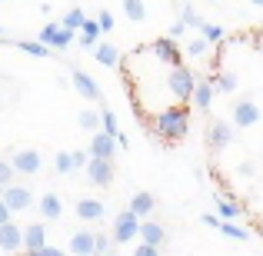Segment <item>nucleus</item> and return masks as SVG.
<instances>
[{"mask_svg":"<svg viewBox=\"0 0 263 256\" xmlns=\"http://www.w3.org/2000/svg\"><path fill=\"white\" fill-rule=\"evenodd\" d=\"M167 87H170V93L177 96V103H190L193 87H197V73H193L190 67L177 64V67H170V73H167Z\"/></svg>","mask_w":263,"mask_h":256,"instance_id":"2","label":"nucleus"},{"mask_svg":"<svg viewBox=\"0 0 263 256\" xmlns=\"http://www.w3.org/2000/svg\"><path fill=\"white\" fill-rule=\"evenodd\" d=\"M93 53H97V64H103V67H117L120 64V53H117L114 44H97Z\"/></svg>","mask_w":263,"mask_h":256,"instance_id":"23","label":"nucleus"},{"mask_svg":"<svg viewBox=\"0 0 263 256\" xmlns=\"http://www.w3.org/2000/svg\"><path fill=\"white\" fill-rule=\"evenodd\" d=\"M10 216H13V210H10V206L4 203V196H0V223H7Z\"/></svg>","mask_w":263,"mask_h":256,"instance_id":"42","label":"nucleus"},{"mask_svg":"<svg viewBox=\"0 0 263 256\" xmlns=\"http://www.w3.org/2000/svg\"><path fill=\"white\" fill-rule=\"evenodd\" d=\"M10 44L17 47V50L30 53V57H40V60H44V57H50V47H47V44H40V40H37V44H33V40H10Z\"/></svg>","mask_w":263,"mask_h":256,"instance_id":"25","label":"nucleus"},{"mask_svg":"<svg viewBox=\"0 0 263 256\" xmlns=\"http://www.w3.org/2000/svg\"><path fill=\"white\" fill-rule=\"evenodd\" d=\"M150 53H154L157 60H163L167 67L183 64V60H180V47H177V40H174V37H160V40H154V44H150Z\"/></svg>","mask_w":263,"mask_h":256,"instance_id":"9","label":"nucleus"},{"mask_svg":"<svg viewBox=\"0 0 263 256\" xmlns=\"http://www.w3.org/2000/svg\"><path fill=\"white\" fill-rule=\"evenodd\" d=\"M250 4H257V7H263V0H250Z\"/></svg>","mask_w":263,"mask_h":256,"instance_id":"44","label":"nucleus"},{"mask_svg":"<svg viewBox=\"0 0 263 256\" xmlns=\"http://www.w3.org/2000/svg\"><path fill=\"white\" fill-rule=\"evenodd\" d=\"M90 256H103V253H90Z\"/></svg>","mask_w":263,"mask_h":256,"instance_id":"47","label":"nucleus"},{"mask_svg":"<svg viewBox=\"0 0 263 256\" xmlns=\"http://www.w3.org/2000/svg\"><path fill=\"white\" fill-rule=\"evenodd\" d=\"M10 163H13V173H17V176H33L44 160H40L37 150H17V153L10 156Z\"/></svg>","mask_w":263,"mask_h":256,"instance_id":"8","label":"nucleus"},{"mask_svg":"<svg viewBox=\"0 0 263 256\" xmlns=\"http://www.w3.org/2000/svg\"><path fill=\"white\" fill-rule=\"evenodd\" d=\"M154 133L160 136L163 143H180L183 140V136L190 133V110H186V103L160 110L157 120H154Z\"/></svg>","mask_w":263,"mask_h":256,"instance_id":"1","label":"nucleus"},{"mask_svg":"<svg viewBox=\"0 0 263 256\" xmlns=\"http://www.w3.org/2000/svg\"><path fill=\"white\" fill-rule=\"evenodd\" d=\"M206 50H210V40H206V37H197V40L186 44V53H190V57H203Z\"/></svg>","mask_w":263,"mask_h":256,"instance_id":"32","label":"nucleus"},{"mask_svg":"<svg viewBox=\"0 0 263 256\" xmlns=\"http://www.w3.org/2000/svg\"><path fill=\"white\" fill-rule=\"evenodd\" d=\"M70 160H73V173L84 170L87 160H90V150H70Z\"/></svg>","mask_w":263,"mask_h":256,"instance_id":"36","label":"nucleus"},{"mask_svg":"<svg viewBox=\"0 0 263 256\" xmlns=\"http://www.w3.org/2000/svg\"><path fill=\"white\" fill-rule=\"evenodd\" d=\"M0 40H4V27H0Z\"/></svg>","mask_w":263,"mask_h":256,"instance_id":"46","label":"nucleus"},{"mask_svg":"<svg viewBox=\"0 0 263 256\" xmlns=\"http://www.w3.org/2000/svg\"><path fill=\"white\" fill-rule=\"evenodd\" d=\"M40 213H44V220H57L60 213H64V203H60L57 193H47V196L40 200Z\"/></svg>","mask_w":263,"mask_h":256,"instance_id":"24","label":"nucleus"},{"mask_svg":"<svg viewBox=\"0 0 263 256\" xmlns=\"http://www.w3.org/2000/svg\"><path fill=\"white\" fill-rule=\"evenodd\" d=\"M97 24H100V33H110V30H114V17H110V10H100V13H97Z\"/></svg>","mask_w":263,"mask_h":256,"instance_id":"39","label":"nucleus"},{"mask_svg":"<svg viewBox=\"0 0 263 256\" xmlns=\"http://www.w3.org/2000/svg\"><path fill=\"white\" fill-rule=\"evenodd\" d=\"M0 4H4V0H0Z\"/></svg>","mask_w":263,"mask_h":256,"instance_id":"48","label":"nucleus"},{"mask_svg":"<svg viewBox=\"0 0 263 256\" xmlns=\"http://www.w3.org/2000/svg\"><path fill=\"white\" fill-rule=\"evenodd\" d=\"M183 30H186V24H183V20H174V24H170V37H183Z\"/></svg>","mask_w":263,"mask_h":256,"instance_id":"40","label":"nucleus"},{"mask_svg":"<svg viewBox=\"0 0 263 256\" xmlns=\"http://www.w3.org/2000/svg\"><path fill=\"white\" fill-rule=\"evenodd\" d=\"M87 176L93 186H110L114 183V160H103V156H90L87 160Z\"/></svg>","mask_w":263,"mask_h":256,"instance_id":"5","label":"nucleus"},{"mask_svg":"<svg viewBox=\"0 0 263 256\" xmlns=\"http://www.w3.org/2000/svg\"><path fill=\"white\" fill-rule=\"evenodd\" d=\"M13 176H17V173H13V163L0 156V190H4L7 183H13Z\"/></svg>","mask_w":263,"mask_h":256,"instance_id":"34","label":"nucleus"},{"mask_svg":"<svg viewBox=\"0 0 263 256\" xmlns=\"http://www.w3.org/2000/svg\"><path fill=\"white\" fill-rule=\"evenodd\" d=\"M103 256H107V253H103Z\"/></svg>","mask_w":263,"mask_h":256,"instance_id":"49","label":"nucleus"},{"mask_svg":"<svg viewBox=\"0 0 263 256\" xmlns=\"http://www.w3.org/2000/svg\"><path fill=\"white\" fill-rule=\"evenodd\" d=\"M217 216L220 220H237V216H243V203H237L233 196H220L217 200Z\"/></svg>","mask_w":263,"mask_h":256,"instance_id":"21","label":"nucleus"},{"mask_svg":"<svg viewBox=\"0 0 263 256\" xmlns=\"http://www.w3.org/2000/svg\"><path fill=\"white\" fill-rule=\"evenodd\" d=\"M230 140H233V127L227 120H213L210 130H206V143H210V150H213V153H220V150L230 147Z\"/></svg>","mask_w":263,"mask_h":256,"instance_id":"7","label":"nucleus"},{"mask_svg":"<svg viewBox=\"0 0 263 256\" xmlns=\"http://www.w3.org/2000/svg\"><path fill=\"white\" fill-rule=\"evenodd\" d=\"M137 233H140V216H137L134 210L117 213V220H114V243H130V240H137Z\"/></svg>","mask_w":263,"mask_h":256,"instance_id":"3","label":"nucleus"},{"mask_svg":"<svg viewBox=\"0 0 263 256\" xmlns=\"http://www.w3.org/2000/svg\"><path fill=\"white\" fill-rule=\"evenodd\" d=\"M137 237H140L143 243L163 246V240H167V230H163L160 223H154V220H140V233H137Z\"/></svg>","mask_w":263,"mask_h":256,"instance_id":"16","label":"nucleus"},{"mask_svg":"<svg viewBox=\"0 0 263 256\" xmlns=\"http://www.w3.org/2000/svg\"><path fill=\"white\" fill-rule=\"evenodd\" d=\"M0 196H4V203L10 206L13 213H20V210H27V206L33 203V196H30V190L27 186H17V183H7L4 190H0Z\"/></svg>","mask_w":263,"mask_h":256,"instance_id":"10","label":"nucleus"},{"mask_svg":"<svg viewBox=\"0 0 263 256\" xmlns=\"http://www.w3.org/2000/svg\"><path fill=\"white\" fill-rule=\"evenodd\" d=\"M70 84H73V90H77L84 100H100V87H97V80L87 77L84 70H70Z\"/></svg>","mask_w":263,"mask_h":256,"instance_id":"13","label":"nucleus"},{"mask_svg":"<svg viewBox=\"0 0 263 256\" xmlns=\"http://www.w3.org/2000/svg\"><path fill=\"white\" fill-rule=\"evenodd\" d=\"M0 250L4 253H20L24 250V226H17L13 220L0 223Z\"/></svg>","mask_w":263,"mask_h":256,"instance_id":"6","label":"nucleus"},{"mask_svg":"<svg viewBox=\"0 0 263 256\" xmlns=\"http://www.w3.org/2000/svg\"><path fill=\"white\" fill-rule=\"evenodd\" d=\"M217 230L223 233V237H230V240H240V243H243V240H250V230L237 226L233 220H220V226H217Z\"/></svg>","mask_w":263,"mask_h":256,"instance_id":"26","label":"nucleus"},{"mask_svg":"<svg viewBox=\"0 0 263 256\" xmlns=\"http://www.w3.org/2000/svg\"><path fill=\"white\" fill-rule=\"evenodd\" d=\"M90 253H93V233L77 230L70 237V256H90Z\"/></svg>","mask_w":263,"mask_h":256,"instance_id":"18","label":"nucleus"},{"mask_svg":"<svg viewBox=\"0 0 263 256\" xmlns=\"http://www.w3.org/2000/svg\"><path fill=\"white\" fill-rule=\"evenodd\" d=\"M33 256H64V253H60L57 246H50V243H47V246H40V250L33 253Z\"/></svg>","mask_w":263,"mask_h":256,"instance_id":"41","label":"nucleus"},{"mask_svg":"<svg viewBox=\"0 0 263 256\" xmlns=\"http://www.w3.org/2000/svg\"><path fill=\"white\" fill-rule=\"evenodd\" d=\"M134 256H160V246H154V243H137V250H134Z\"/></svg>","mask_w":263,"mask_h":256,"instance_id":"37","label":"nucleus"},{"mask_svg":"<svg viewBox=\"0 0 263 256\" xmlns=\"http://www.w3.org/2000/svg\"><path fill=\"white\" fill-rule=\"evenodd\" d=\"M103 213H107V206H103L100 200H93V196H84V200L77 203V216L87 220V223H97V220H103Z\"/></svg>","mask_w":263,"mask_h":256,"instance_id":"15","label":"nucleus"},{"mask_svg":"<svg viewBox=\"0 0 263 256\" xmlns=\"http://www.w3.org/2000/svg\"><path fill=\"white\" fill-rule=\"evenodd\" d=\"M123 13H127L134 24L147 20V7H143V0H123Z\"/></svg>","mask_w":263,"mask_h":256,"instance_id":"27","label":"nucleus"},{"mask_svg":"<svg viewBox=\"0 0 263 256\" xmlns=\"http://www.w3.org/2000/svg\"><path fill=\"white\" fill-rule=\"evenodd\" d=\"M117 153V136L103 133V130H97L93 140H90V156H103V160H114Z\"/></svg>","mask_w":263,"mask_h":256,"instance_id":"12","label":"nucleus"},{"mask_svg":"<svg viewBox=\"0 0 263 256\" xmlns=\"http://www.w3.org/2000/svg\"><path fill=\"white\" fill-rule=\"evenodd\" d=\"M180 20H183L186 27H200V24H203V20L193 13V7H183V10H180Z\"/></svg>","mask_w":263,"mask_h":256,"instance_id":"38","label":"nucleus"},{"mask_svg":"<svg viewBox=\"0 0 263 256\" xmlns=\"http://www.w3.org/2000/svg\"><path fill=\"white\" fill-rule=\"evenodd\" d=\"M40 44H47L50 50H67L73 44V30H67L64 24H47L40 30Z\"/></svg>","mask_w":263,"mask_h":256,"instance_id":"4","label":"nucleus"},{"mask_svg":"<svg viewBox=\"0 0 263 256\" xmlns=\"http://www.w3.org/2000/svg\"><path fill=\"white\" fill-rule=\"evenodd\" d=\"M84 10H67L64 13V17H60V24H64L67 27V30H80V27H84Z\"/></svg>","mask_w":263,"mask_h":256,"instance_id":"29","label":"nucleus"},{"mask_svg":"<svg viewBox=\"0 0 263 256\" xmlns=\"http://www.w3.org/2000/svg\"><path fill=\"white\" fill-rule=\"evenodd\" d=\"M80 47H84V50H93L97 44H100V24H97V20H84V27H80Z\"/></svg>","mask_w":263,"mask_h":256,"instance_id":"20","label":"nucleus"},{"mask_svg":"<svg viewBox=\"0 0 263 256\" xmlns=\"http://www.w3.org/2000/svg\"><path fill=\"white\" fill-rule=\"evenodd\" d=\"M80 127L97 133V127H100V113H97V110H84V113H80Z\"/></svg>","mask_w":263,"mask_h":256,"instance_id":"33","label":"nucleus"},{"mask_svg":"<svg viewBox=\"0 0 263 256\" xmlns=\"http://www.w3.org/2000/svg\"><path fill=\"white\" fill-rule=\"evenodd\" d=\"M110 243H114V237H107V233H93V253H107Z\"/></svg>","mask_w":263,"mask_h":256,"instance_id":"35","label":"nucleus"},{"mask_svg":"<svg viewBox=\"0 0 263 256\" xmlns=\"http://www.w3.org/2000/svg\"><path fill=\"white\" fill-rule=\"evenodd\" d=\"M53 170H57V173H64V176H70V173H73L70 150H60V153H57V160H53Z\"/></svg>","mask_w":263,"mask_h":256,"instance_id":"30","label":"nucleus"},{"mask_svg":"<svg viewBox=\"0 0 263 256\" xmlns=\"http://www.w3.org/2000/svg\"><path fill=\"white\" fill-rule=\"evenodd\" d=\"M154 206H157V200H154V193H147V190H140V193H134V200H130V206L127 210H134L140 220H147L150 213H154Z\"/></svg>","mask_w":263,"mask_h":256,"instance_id":"17","label":"nucleus"},{"mask_svg":"<svg viewBox=\"0 0 263 256\" xmlns=\"http://www.w3.org/2000/svg\"><path fill=\"white\" fill-rule=\"evenodd\" d=\"M233 123H237V127H253V123H260V107L253 100H237L233 103Z\"/></svg>","mask_w":263,"mask_h":256,"instance_id":"11","label":"nucleus"},{"mask_svg":"<svg viewBox=\"0 0 263 256\" xmlns=\"http://www.w3.org/2000/svg\"><path fill=\"white\" fill-rule=\"evenodd\" d=\"M40 246H47V226H44V223H30V226H24V250L37 253Z\"/></svg>","mask_w":263,"mask_h":256,"instance_id":"14","label":"nucleus"},{"mask_svg":"<svg viewBox=\"0 0 263 256\" xmlns=\"http://www.w3.org/2000/svg\"><path fill=\"white\" fill-rule=\"evenodd\" d=\"M24 256H33V253H30V250H24Z\"/></svg>","mask_w":263,"mask_h":256,"instance_id":"45","label":"nucleus"},{"mask_svg":"<svg viewBox=\"0 0 263 256\" xmlns=\"http://www.w3.org/2000/svg\"><path fill=\"white\" fill-rule=\"evenodd\" d=\"M213 84L210 80H197V87H193V107L197 110H210V103H213Z\"/></svg>","mask_w":263,"mask_h":256,"instance_id":"19","label":"nucleus"},{"mask_svg":"<svg viewBox=\"0 0 263 256\" xmlns=\"http://www.w3.org/2000/svg\"><path fill=\"white\" fill-rule=\"evenodd\" d=\"M200 37H206L210 40V44H220V40H223V27H217V24H200Z\"/></svg>","mask_w":263,"mask_h":256,"instance_id":"31","label":"nucleus"},{"mask_svg":"<svg viewBox=\"0 0 263 256\" xmlns=\"http://www.w3.org/2000/svg\"><path fill=\"white\" fill-rule=\"evenodd\" d=\"M100 130H103V133H110V136L120 133V127H117V113H114V110H100Z\"/></svg>","mask_w":263,"mask_h":256,"instance_id":"28","label":"nucleus"},{"mask_svg":"<svg viewBox=\"0 0 263 256\" xmlns=\"http://www.w3.org/2000/svg\"><path fill=\"white\" fill-rule=\"evenodd\" d=\"M206 80L213 84L217 93H233V90H237V77H233V73H227V70H217L213 77H206Z\"/></svg>","mask_w":263,"mask_h":256,"instance_id":"22","label":"nucleus"},{"mask_svg":"<svg viewBox=\"0 0 263 256\" xmlns=\"http://www.w3.org/2000/svg\"><path fill=\"white\" fill-rule=\"evenodd\" d=\"M203 223H206V226H220V216H217V213H206Z\"/></svg>","mask_w":263,"mask_h":256,"instance_id":"43","label":"nucleus"}]
</instances>
